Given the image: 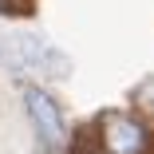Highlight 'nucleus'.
Here are the masks:
<instances>
[{
    "label": "nucleus",
    "mask_w": 154,
    "mask_h": 154,
    "mask_svg": "<svg viewBox=\"0 0 154 154\" xmlns=\"http://www.w3.org/2000/svg\"><path fill=\"white\" fill-rule=\"evenodd\" d=\"M91 142L99 154H150L154 150V134L142 119L127 115V111H107L95 119L91 127Z\"/></svg>",
    "instance_id": "obj_1"
},
{
    "label": "nucleus",
    "mask_w": 154,
    "mask_h": 154,
    "mask_svg": "<svg viewBox=\"0 0 154 154\" xmlns=\"http://www.w3.org/2000/svg\"><path fill=\"white\" fill-rule=\"evenodd\" d=\"M24 111H28V119H32L36 138H40L48 150H59V146L67 142V122H63V111H59V103L48 95L44 87H28V91H24Z\"/></svg>",
    "instance_id": "obj_2"
}]
</instances>
